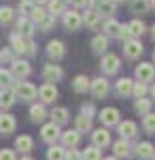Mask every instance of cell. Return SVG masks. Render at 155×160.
Masks as SVG:
<instances>
[{
	"label": "cell",
	"mask_w": 155,
	"mask_h": 160,
	"mask_svg": "<svg viewBox=\"0 0 155 160\" xmlns=\"http://www.w3.org/2000/svg\"><path fill=\"white\" fill-rule=\"evenodd\" d=\"M72 2V7H77V9H79V7H94L96 2L94 0H70Z\"/></svg>",
	"instance_id": "obj_46"
},
{
	"label": "cell",
	"mask_w": 155,
	"mask_h": 160,
	"mask_svg": "<svg viewBox=\"0 0 155 160\" xmlns=\"http://www.w3.org/2000/svg\"><path fill=\"white\" fill-rule=\"evenodd\" d=\"M15 28H17V34H21V37L30 38L34 34V24L28 19V17H19L17 22H15Z\"/></svg>",
	"instance_id": "obj_16"
},
{
	"label": "cell",
	"mask_w": 155,
	"mask_h": 160,
	"mask_svg": "<svg viewBox=\"0 0 155 160\" xmlns=\"http://www.w3.org/2000/svg\"><path fill=\"white\" fill-rule=\"evenodd\" d=\"M147 92H149L147 83H140V81H136L134 88H132V94H134L136 98H144V94H147Z\"/></svg>",
	"instance_id": "obj_42"
},
{
	"label": "cell",
	"mask_w": 155,
	"mask_h": 160,
	"mask_svg": "<svg viewBox=\"0 0 155 160\" xmlns=\"http://www.w3.org/2000/svg\"><path fill=\"white\" fill-rule=\"evenodd\" d=\"M0 64H2V58H0Z\"/></svg>",
	"instance_id": "obj_60"
},
{
	"label": "cell",
	"mask_w": 155,
	"mask_h": 160,
	"mask_svg": "<svg viewBox=\"0 0 155 160\" xmlns=\"http://www.w3.org/2000/svg\"><path fill=\"white\" fill-rule=\"evenodd\" d=\"M94 2H96V4H98V2H102V0H94Z\"/></svg>",
	"instance_id": "obj_58"
},
{
	"label": "cell",
	"mask_w": 155,
	"mask_h": 160,
	"mask_svg": "<svg viewBox=\"0 0 155 160\" xmlns=\"http://www.w3.org/2000/svg\"><path fill=\"white\" fill-rule=\"evenodd\" d=\"M100 122L104 124V128L117 126L119 124V111L115 109V107H104V109L100 111Z\"/></svg>",
	"instance_id": "obj_7"
},
{
	"label": "cell",
	"mask_w": 155,
	"mask_h": 160,
	"mask_svg": "<svg viewBox=\"0 0 155 160\" xmlns=\"http://www.w3.org/2000/svg\"><path fill=\"white\" fill-rule=\"evenodd\" d=\"M47 160H66V149L62 145H51L47 149Z\"/></svg>",
	"instance_id": "obj_35"
},
{
	"label": "cell",
	"mask_w": 155,
	"mask_h": 160,
	"mask_svg": "<svg viewBox=\"0 0 155 160\" xmlns=\"http://www.w3.org/2000/svg\"><path fill=\"white\" fill-rule=\"evenodd\" d=\"M53 24H55V17H51V15H47V19H45V22L40 24V30H43V32H47L49 28H53Z\"/></svg>",
	"instance_id": "obj_44"
},
{
	"label": "cell",
	"mask_w": 155,
	"mask_h": 160,
	"mask_svg": "<svg viewBox=\"0 0 155 160\" xmlns=\"http://www.w3.org/2000/svg\"><path fill=\"white\" fill-rule=\"evenodd\" d=\"M62 77H64V71H62L58 64H45V68H43V79H45L47 83L60 81Z\"/></svg>",
	"instance_id": "obj_11"
},
{
	"label": "cell",
	"mask_w": 155,
	"mask_h": 160,
	"mask_svg": "<svg viewBox=\"0 0 155 160\" xmlns=\"http://www.w3.org/2000/svg\"><path fill=\"white\" fill-rule=\"evenodd\" d=\"M45 118H47V109H45V105H43V102H34V105L30 107V120L38 124V122H43Z\"/></svg>",
	"instance_id": "obj_22"
},
{
	"label": "cell",
	"mask_w": 155,
	"mask_h": 160,
	"mask_svg": "<svg viewBox=\"0 0 155 160\" xmlns=\"http://www.w3.org/2000/svg\"><path fill=\"white\" fill-rule=\"evenodd\" d=\"M49 115H51V122L55 126H62V124L68 122V109H64V107H55Z\"/></svg>",
	"instance_id": "obj_29"
},
{
	"label": "cell",
	"mask_w": 155,
	"mask_h": 160,
	"mask_svg": "<svg viewBox=\"0 0 155 160\" xmlns=\"http://www.w3.org/2000/svg\"><path fill=\"white\" fill-rule=\"evenodd\" d=\"M153 158H155V154H153Z\"/></svg>",
	"instance_id": "obj_61"
},
{
	"label": "cell",
	"mask_w": 155,
	"mask_h": 160,
	"mask_svg": "<svg viewBox=\"0 0 155 160\" xmlns=\"http://www.w3.org/2000/svg\"><path fill=\"white\" fill-rule=\"evenodd\" d=\"M151 107H153V100L151 98H136V102H134V109H136V113H140V115L151 113Z\"/></svg>",
	"instance_id": "obj_34"
},
{
	"label": "cell",
	"mask_w": 155,
	"mask_h": 160,
	"mask_svg": "<svg viewBox=\"0 0 155 160\" xmlns=\"http://www.w3.org/2000/svg\"><path fill=\"white\" fill-rule=\"evenodd\" d=\"M104 160H119V158H115V156H108V158H104Z\"/></svg>",
	"instance_id": "obj_54"
},
{
	"label": "cell",
	"mask_w": 155,
	"mask_h": 160,
	"mask_svg": "<svg viewBox=\"0 0 155 160\" xmlns=\"http://www.w3.org/2000/svg\"><path fill=\"white\" fill-rule=\"evenodd\" d=\"M138 132V128H136V122H132V120H125V122H119V135L121 139H134Z\"/></svg>",
	"instance_id": "obj_17"
},
{
	"label": "cell",
	"mask_w": 155,
	"mask_h": 160,
	"mask_svg": "<svg viewBox=\"0 0 155 160\" xmlns=\"http://www.w3.org/2000/svg\"><path fill=\"white\" fill-rule=\"evenodd\" d=\"M89 77H85V75H77L74 79H72V90L77 92V94H85V92H89Z\"/></svg>",
	"instance_id": "obj_19"
},
{
	"label": "cell",
	"mask_w": 155,
	"mask_h": 160,
	"mask_svg": "<svg viewBox=\"0 0 155 160\" xmlns=\"http://www.w3.org/2000/svg\"><path fill=\"white\" fill-rule=\"evenodd\" d=\"M47 13L51 17L64 15V13H66V2H64V0H49L47 2Z\"/></svg>",
	"instance_id": "obj_25"
},
{
	"label": "cell",
	"mask_w": 155,
	"mask_h": 160,
	"mask_svg": "<svg viewBox=\"0 0 155 160\" xmlns=\"http://www.w3.org/2000/svg\"><path fill=\"white\" fill-rule=\"evenodd\" d=\"M47 15H49L47 9H43V7H34V9H32V13L28 15V19H30L34 26H40L45 19H47Z\"/></svg>",
	"instance_id": "obj_30"
},
{
	"label": "cell",
	"mask_w": 155,
	"mask_h": 160,
	"mask_svg": "<svg viewBox=\"0 0 155 160\" xmlns=\"http://www.w3.org/2000/svg\"><path fill=\"white\" fill-rule=\"evenodd\" d=\"M32 148H34V141H32L30 135H21V137L15 139V149H19L21 154H28Z\"/></svg>",
	"instance_id": "obj_24"
},
{
	"label": "cell",
	"mask_w": 155,
	"mask_h": 160,
	"mask_svg": "<svg viewBox=\"0 0 155 160\" xmlns=\"http://www.w3.org/2000/svg\"><path fill=\"white\" fill-rule=\"evenodd\" d=\"M74 130L81 135V132H92V118H87V115H77V120H74Z\"/></svg>",
	"instance_id": "obj_26"
},
{
	"label": "cell",
	"mask_w": 155,
	"mask_h": 160,
	"mask_svg": "<svg viewBox=\"0 0 155 160\" xmlns=\"http://www.w3.org/2000/svg\"><path fill=\"white\" fill-rule=\"evenodd\" d=\"M66 160H81V154L77 152V149H66Z\"/></svg>",
	"instance_id": "obj_47"
},
{
	"label": "cell",
	"mask_w": 155,
	"mask_h": 160,
	"mask_svg": "<svg viewBox=\"0 0 155 160\" xmlns=\"http://www.w3.org/2000/svg\"><path fill=\"white\" fill-rule=\"evenodd\" d=\"M26 45H28V38L21 37V34H17V32H13L11 34V47L15 53H26Z\"/></svg>",
	"instance_id": "obj_28"
},
{
	"label": "cell",
	"mask_w": 155,
	"mask_h": 160,
	"mask_svg": "<svg viewBox=\"0 0 155 160\" xmlns=\"http://www.w3.org/2000/svg\"><path fill=\"white\" fill-rule=\"evenodd\" d=\"M60 137H62L64 148H68V149L77 148V145H79V141H81V135H79L77 130H66V132H62Z\"/></svg>",
	"instance_id": "obj_18"
},
{
	"label": "cell",
	"mask_w": 155,
	"mask_h": 160,
	"mask_svg": "<svg viewBox=\"0 0 155 160\" xmlns=\"http://www.w3.org/2000/svg\"><path fill=\"white\" fill-rule=\"evenodd\" d=\"M149 2H151V7H153V9H155V0H149Z\"/></svg>",
	"instance_id": "obj_57"
},
{
	"label": "cell",
	"mask_w": 155,
	"mask_h": 160,
	"mask_svg": "<svg viewBox=\"0 0 155 160\" xmlns=\"http://www.w3.org/2000/svg\"><path fill=\"white\" fill-rule=\"evenodd\" d=\"M149 9H151V2L149 0H132V11L134 13H149Z\"/></svg>",
	"instance_id": "obj_37"
},
{
	"label": "cell",
	"mask_w": 155,
	"mask_h": 160,
	"mask_svg": "<svg viewBox=\"0 0 155 160\" xmlns=\"http://www.w3.org/2000/svg\"><path fill=\"white\" fill-rule=\"evenodd\" d=\"M64 53H66V47L62 41H49L47 43V56L51 60H60V58H64Z\"/></svg>",
	"instance_id": "obj_14"
},
{
	"label": "cell",
	"mask_w": 155,
	"mask_h": 160,
	"mask_svg": "<svg viewBox=\"0 0 155 160\" xmlns=\"http://www.w3.org/2000/svg\"><path fill=\"white\" fill-rule=\"evenodd\" d=\"M136 154L140 156V158H153V154H155V148L149 143V141H143V143H138L136 145Z\"/></svg>",
	"instance_id": "obj_33"
},
{
	"label": "cell",
	"mask_w": 155,
	"mask_h": 160,
	"mask_svg": "<svg viewBox=\"0 0 155 160\" xmlns=\"http://www.w3.org/2000/svg\"><path fill=\"white\" fill-rule=\"evenodd\" d=\"M108 90H110V86H108V81L104 77H96L94 81L89 83V92L94 94V98H104L108 94Z\"/></svg>",
	"instance_id": "obj_4"
},
{
	"label": "cell",
	"mask_w": 155,
	"mask_h": 160,
	"mask_svg": "<svg viewBox=\"0 0 155 160\" xmlns=\"http://www.w3.org/2000/svg\"><path fill=\"white\" fill-rule=\"evenodd\" d=\"M102 28H104V37L121 38V30H123V26H121L119 22H117V19H113V17H110V19H106Z\"/></svg>",
	"instance_id": "obj_15"
},
{
	"label": "cell",
	"mask_w": 155,
	"mask_h": 160,
	"mask_svg": "<svg viewBox=\"0 0 155 160\" xmlns=\"http://www.w3.org/2000/svg\"><path fill=\"white\" fill-rule=\"evenodd\" d=\"M21 160H34V158H30V156H24V158H21Z\"/></svg>",
	"instance_id": "obj_55"
},
{
	"label": "cell",
	"mask_w": 155,
	"mask_h": 160,
	"mask_svg": "<svg viewBox=\"0 0 155 160\" xmlns=\"http://www.w3.org/2000/svg\"><path fill=\"white\" fill-rule=\"evenodd\" d=\"M17 9H19V13H21V17H28V15L32 13V9H34V2H32V0H21Z\"/></svg>",
	"instance_id": "obj_43"
},
{
	"label": "cell",
	"mask_w": 155,
	"mask_h": 160,
	"mask_svg": "<svg viewBox=\"0 0 155 160\" xmlns=\"http://www.w3.org/2000/svg\"><path fill=\"white\" fill-rule=\"evenodd\" d=\"M34 2V7H43V4H47L49 0H32Z\"/></svg>",
	"instance_id": "obj_51"
},
{
	"label": "cell",
	"mask_w": 155,
	"mask_h": 160,
	"mask_svg": "<svg viewBox=\"0 0 155 160\" xmlns=\"http://www.w3.org/2000/svg\"><path fill=\"white\" fill-rule=\"evenodd\" d=\"M143 51H144V47H143V43H140L138 38H130V41H125V45H123V53H125L130 60L138 58Z\"/></svg>",
	"instance_id": "obj_10"
},
{
	"label": "cell",
	"mask_w": 155,
	"mask_h": 160,
	"mask_svg": "<svg viewBox=\"0 0 155 160\" xmlns=\"http://www.w3.org/2000/svg\"><path fill=\"white\" fill-rule=\"evenodd\" d=\"M0 58H2V62H4V60H11L13 62V53L9 49H2V51H0Z\"/></svg>",
	"instance_id": "obj_50"
},
{
	"label": "cell",
	"mask_w": 155,
	"mask_h": 160,
	"mask_svg": "<svg viewBox=\"0 0 155 160\" xmlns=\"http://www.w3.org/2000/svg\"><path fill=\"white\" fill-rule=\"evenodd\" d=\"M30 73H32V68H30V64H28L26 60H13L11 62V75H13V79L21 81V79H26Z\"/></svg>",
	"instance_id": "obj_3"
},
{
	"label": "cell",
	"mask_w": 155,
	"mask_h": 160,
	"mask_svg": "<svg viewBox=\"0 0 155 160\" xmlns=\"http://www.w3.org/2000/svg\"><path fill=\"white\" fill-rule=\"evenodd\" d=\"M149 92H151V96H153V98H151V100H155V83H153V86H151V90H149Z\"/></svg>",
	"instance_id": "obj_52"
},
{
	"label": "cell",
	"mask_w": 155,
	"mask_h": 160,
	"mask_svg": "<svg viewBox=\"0 0 155 160\" xmlns=\"http://www.w3.org/2000/svg\"><path fill=\"white\" fill-rule=\"evenodd\" d=\"M92 141L98 149L106 148V145H110V132L106 128H96V130H92Z\"/></svg>",
	"instance_id": "obj_12"
},
{
	"label": "cell",
	"mask_w": 155,
	"mask_h": 160,
	"mask_svg": "<svg viewBox=\"0 0 155 160\" xmlns=\"http://www.w3.org/2000/svg\"><path fill=\"white\" fill-rule=\"evenodd\" d=\"M143 128L149 132V135H153V132H155V113H147V115H144Z\"/></svg>",
	"instance_id": "obj_39"
},
{
	"label": "cell",
	"mask_w": 155,
	"mask_h": 160,
	"mask_svg": "<svg viewBox=\"0 0 155 160\" xmlns=\"http://www.w3.org/2000/svg\"><path fill=\"white\" fill-rule=\"evenodd\" d=\"M83 115H87V118H92V115H94V105L85 102V105H83Z\"/></svg>",
	"instance_id": "obj_49"
},
{
	"label": "cell",
	"mask_w": 155,
	"mask_h": 160,
	"mask_svg": "<svg viewBox=\"0 0 155 160\" xmlns=\"http://www.w3.org/2000/svg\"><path fill=\"white\" fill-rule=\"evenodd\" d=\"M113 2H115V4H119V2H125V0H113Z\"/></svg>",
	"instance_id": "obj_56"
},
{
	"label": "cell",
	"mask_w": 155,
	"mask_h": 160,
	"mask_svg": "<svg viewBox=\"0 0 155 160\" xmlns=\"http://www.w3.org/2000/svg\"><path fill=\"white\" fill-rule=\"evenodd\" d=\"M119 66H121L119 56H115V53H104L102 56V71L106 75H115L119 71Z\"/></svg>",
	"instance_id": "obj_6"
},
{
	"label": "cell",
	"mask_w": 155,
	"mask_h": 160,
	"mask_svg": "<svg viewBox=\"0 0 155 160\" xmlns=\"http://www.w3.org/2000/svg\"><path fill=\"white\" fill-rule=\"evenodd\" d=\"M115 7H117V4H115L113 0H102V2H98L96 9L100 11V15H113V13H115Z\"/></svg>",
	"instance_id": "obj_36"
},
{
	"label": "cell",
	"mask_w": 155,
	"mask_h": 160,
	"mask_svg": "<svg viewBox=\"0 0 155 160\" xmlns=\"http://www.w3.org/2000/svg\"><path fill=\"white\" fill-rule=\"evenodd\" d=\"M60 126H55L53 122L49 124H43V128H40V139L43 141H47V143H55V139L60 137Z\"/></svg>",
	"instance_id": "obj_9"
},
{
	"label": "cell",
	"mask_w": 155,
	"mask_h": 160,
	"mask_svg": "<svg viewBox=\"0 0 155 160\" xmlns=\"http://www.w3.org/2000/svg\"><path fill=\"white\" fill-rule=\"evenodd\" d=\"M153 77H155V66H153V64H149V62H140V64L136 66V79H138L140 83L153 81Z\"/></svg>",
	"instance_id": "obj_5"
},
{
	"label": "cell",
	"mask_w": 155,
	"mask_h": 160,
	"mask_svg": "<svg viewBox=\"0 0 155 160\" xmlns=\"http://www.w3.org/2000/svg\"><path fill=\"white\" fill-rule=\"evenodd\" d=\"M153 60H155V51H153Z\"/></svg>",
	"instance_id": "obj_59"
},
{
	"label": "cell",
	"mask_w": 155,
	"mask_h": 160,
	"mask_svg": "<svg viewBox=\"0 0 155 160\" xmlns=\"http://www.w3.org/2000/svg\"><path fill=\"white\" fill-rule=\"evenodd\" d=\"M62 22H64L66 30H79L83 26V15L79 11H66L62 15Z\"/></svg>",
	"instance_id": "obj_2"
},
{
	"label": "cell",
	"mask_w": 155,
	"mask_h": 160,
	"mask_svg": "<svg viewBox=\"0 0 155 160\" xmlns=\"http://www.w3.org/2000/svg\"><path fill=\"white\" fill-rule=\"evenodd\" d=\"M151 37H153V41H155V24L151 26Z\"/></svg>",
	"instance_id": "obj_53"
},
{
	"label": "cell",
	"mask_w": 155,
	"mask_h": 160,
	"mask_svg": "<svg viewBox=\"0 0 155 160\" xmlns=\"http://www.w3.org/2000/svg\"><path fill=\"white\" fill-rule=\"evenodd\" d=\"M100 19H102V15H100V11H98L96 7H89L87 13L83 15V24L89 26V28H96V26L100 24Z\"/></svg>",
	"instance_id": "obj_20"
},
{
	"label": "cell",
	"mask_w": 155,
	"mask_h": 160,
	"mask_svg": "<svg viewBox=\"0 0 155 160\" xmlns=\"http://www.w3.org/2000/svg\"><path fill=\"white\" fill-rule=\"evenodd\" d=\"M113 152H115V158H128L132 152H130V143L125 139H119L113 143Z\"/></svg>",
	"instance_id": "obj_23"
},
{
	"label": "cell",
	"mask_w": 155,
	"mask_h": 160,
	"mask_svg": "<svg viewBox=\"0 0 155 160\" xmlns=\"http://www.w3.org/2000/svg\"><path fill=\"white\" fill-rule=\"evenodd\" d=\"M17 100V94L13 88H0V109H9L15 105Z\"/></svg>",
	"instance_id": "obj_13"
},
{
	"label": "cell",
	"mask_w": 155,
	"mask_h": 160,
	"mask_svg": "<svg viewBox=\"0 0 155 160\" xmlns=\"http://www.w3.org/2000/svg\"><path fill=\"white\" fill-rule=\"evenodd\" d=\"M13 17H15V11L11 7H0V24H9L13 22Z\"/></svg>",
	"instance_id": "obj_40"
},
{
	"label": "cell",
	"mask_w": 155,
	"mask_h": 160,
	"mask_svg": "<svg viewBox=\"0 0 155 160\" xmlns=\"http://www.w3.org/2000/svg\"><path fill=\"white\" fill-rule=\"evenodd\" d=\"M132 88H134V81L132 79H128V77H123V79H119L117 81V86H115V92L119 94V96H130L132 94Z\"/></svg>",
	"instance_id": "obj_27"
},
{
	"label": "cell",
	"mask_w": 155,
	"mask_h": 160,
	"mask_svg": "<svg viewBox=\"0 0 155 160\" xmlns=\"http://www.w3.org/2000/svg\"><path fill=\"white\" fill-rule=\"evenodd\" d=\"M13 81H15V79H13L11 71H4V68H0V88H11Z\"/></svg>",
	"instance_id": "obj_41"
},
{
	"label": "cell",
	"mask_w": 155,
	"mask_h": 160,
	"mask_svg": "<svg viewBox=\"0 0 155 160\" xmlns=\"http://www.w3.org/2000/svg\"><path fill=\"white\" fill-rule=\"evenodd\" d=\"M106 47H108V37L98 34V37L92 38V49H94L96 53H106Z\"/></svg>",
	"instance_id": "obj_31"
},
{
	"label": "cell",
	"mask_w": 155,
	"mask_h": 160,
	"mask_svg": "<svg viewBox=\"0 0 155 160\" xmlns=\"http://www.w3.org/2000/svg\"><path fill=\"white\" fill-rule=\"evenodd\" d=\"M0 160H15V152L13 149H0Z\"/></svg>",
	"instance_id": "obj_45"
},
{
	"label": "cell",
	"mask_w": 155,
	"mask_h": 160,
	"mask_svg": "<svg viewBox=\"0 0 155 160\" xmlns=\"http://www.w3.org/2000/svg\"><path fill=\"white\" fill-rule=\"evenodd\" d=\"M38 96L43 100V105L55 102V98H58V88H55V83H43V86L38 88Z\"/></svg>",
	"instance_id": "obj_8"
},
{
	"label": "cell",
	"mask_w": 155,
	"mask_h": 160,
	"mask_svg": "<svg viewBox=\"0 0 155 160\" xmlns=\"http://www.w3.org/2000/svg\"><path fill=\"white\" fill-rule=\"evenodd\" d=\"M15 90V94H17V98L21 100H34L38 96V88L34 83H30V81H17L15 86H11Z\"/></svg>",
	"instance_id": "obj_1"
},
{
	"label": "cell",
	"mask_w": 155,
	"mask_h": 160,
	"mask_svg": "<svg viewBox=\"0 0 155 160\" xmlns=\"http://www.w3.org/2000/svg\"><path fill=\"white\" fill-rule=\"evenodd\" d=\"M26 53H28V56H34V53H36V45H34V41H32V38H28V45H26Z\"/></svg>",
	"instance_id": "obj_48"
},
{
	"label": "cell",
	"mask_w": 155,
	"mask_h": 160,
	"mask_svg": "<svg viewBox=\"0 0 155 160\" xmlns=\"http://www.w3.org/2000/svg\"><path fill=\"white\" fill-rule=\"evenodd\" d=\"M128 30H130L132 38H136V37H143V34H144L147 26H144V22H143V19H132L130 24H128Z\"/></svg>",
	"instance_id": "obj_32"
},
{
	"label": "cell",
	"mask_w": 155,
	"mask_h": 160,
	"mask_svg": "<svg viewBox=\"0 0 155 160\" xmlns=\"http://www.w3.org/2000/svg\"><path fill=\"white\" fill-rule=\"evenodd\" d=\"M81 158L83 160H102V156H100V149L96 148V145H92V148H87L81 154Z\"/></svg>",
	"instance_id": "obj_38"
},
{
	"label": "cell",
	"mask_w": 155,
	"mask_h": 160,
	"mask_svg": "<svg viewBox=\"0 0 155 160\" xmlns=\"http://www.w3.org/2000/svg\"><path fill=\"white\" fill-rule=\"evenodd\" d=\"M13 130H15V118L0 113V135H11Z\"/></svg>",
	"instance_id": "obj_21"
}]
</instances>
